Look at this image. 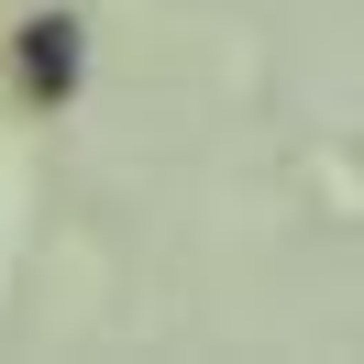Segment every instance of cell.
<instances>
[{
  "label": "cell",
  "mask_w": 364,
  "mask_h": 364,
  "mask_svg": "<svg viewBox=\"0 0 364 364\" xmlns=\"http://www.w3.org/2000/svg\"><path fill=\"white\" fill-rule=\"evenodd\" d=\"M11 55H23V89L33 100H67L77 67H89V33H77V11H33V23L11 33Z\"/></svg>",
  "instance_id": "obj_1"
}]
</instances>
